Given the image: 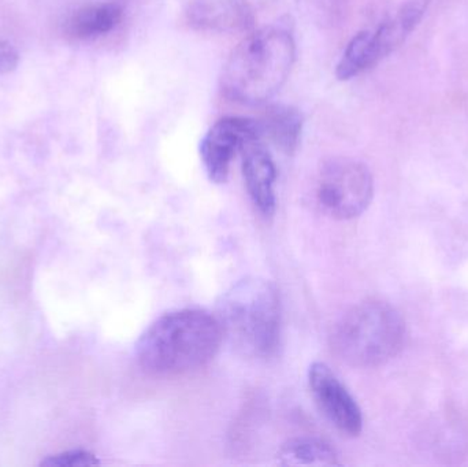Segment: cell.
I'll return each mask as SVG.
<instances>
[{
    "label": "cell",
    "instance_id": "6da1fadb",
    "mask_svg": "<svg viewBox=\"0 0 468 467\" xmlns=\"http://www.w3.org/2000/svg\"><path fill=\"white\" fill-rule=\"evenodd\" d=\"M222 339L216 315L205 310H176L154 321L140 336L137 362L154 377H180L213 361Z\"/></svg>",
    "mask_w": 468,
    "mask_h": 467
},
{
    "label": "cell",
    "instance_id": "9a60e30c",
    "mask_svg": "<svg viewBox=\"0 0 468 467\" xmlns=\"http://www.w3.org/2000/svg\"><path fill=\"white\" fill-rule=\"evenodd\" d=\"M99 465V460L90 452L84 450H74V451L63 452L47 458L41 462V466L48 467H84Z\"/></svg>",
    "mask_w": 468,
    "mask_h": 467
},
{
    "label": "cell",
    "instance_id": "e0dca14e",
    "mask_svg": "<svg viewBox=\"0 0 468 467\" xmlns=\"http://www.w3.org/2000/svg\"><path fill=\"white\" fill-rule=\"evenodd\" d=\"M319 2H321V3H322V0H319ZM324 2H327V0H324Z\"/></svg>",
    "mask_w": 468,
    "mask_h": 467
},
{
    "label": "cell",
    "instance_id": "ba28073f",
    "mask_svg": "<svg viewBox=\"0 0 468 467\" xmlns=\"http://www.w3.org/2000/svg\"><path fill=\"white\" fill-rule=\"evenodd\" d=\"M267 0H186L184 16L194 29L203 32H247L255 24L256 11Z\"/></svg>",
    "mask_w": 468,
    "mask_h": 467
},
{
    "label": "cell",
    "instance_id": "2e32d148",
    "mask_svg": "<svg viewBox=\"0 0 468 467\" xmlns=\"http://www.w3.org/2000/svg\"><path fill=\"white\" fill-rule=\"evenodd\" d=\"M18 62V51L8 41L0 40V76L16 70Z\"/></svg>",
    "mask_w": 468,
    "mask_h": 467
},
{
    "label": "cell",
    "instance_id": "5b68a950",
    "mask_svg": "<svg viewBox=\"0 0 468 467\" xmlns=\"http://www.w3.org/2000/svg\"><path fill=\"white\" fill-rule=\"evenodd\" d=\"M315 196L322 210L335 219L362 216L374 196L370 169L356 159L330 158L319 167Z\"/></svg>",
    "mask_w": 468,
    "mask_h": 467
},
{
    "label": "cell",
    "instance_id": "4fadbf2b",
    "mask_svg": "<svg viewBox=\"0 0 468 467\" xmlns=\"http://www.w3.org/2000/svg\"><path fill=\"white\" fill-rule=\"evenodd\" d=\"M278 463L285 466H335L337 452L321 439L296 438L286 441L277 455Z\"/></svg>",
    "mask_w": 468,
    "mask_h": 467
},
{
    "label": "cell",
    "instance_id": "3957f363",
    "mask_svg": "<svg viewBox=\"0 0 468 467\" xmlns=\"http://www.w3.org/2000/svg\"><path fill=\"white\" fill-rule=\"evenodd\" d=\"M222 334L244 356L270 358L281 334L280 295L274 284L247 277L233 284L217 304Z\"/></svg>",
    "mask_w": 468,
    "mask_h": 467
},
{
    "label": "cell",
    "instance_id": "8fae6325",
    "mask_svg": "<svg viewBox=\"0 0 468 467\" xmlns=\"http://www.w3.org/2000/svg\"><path fill=\"white\" fill-rule=\"evenodd\" d=\"M259 122L263 137H267L278 150L286 155L296 153L304 123L299 109L289 104H271Z\"/></svg>",
    "mask_w": 468,
    "mask_h": 467
},
{
    "label": "cell",
    "instance_id": "52a82bcc",
    "mask_svg": "<svg viewBox=\"0 0 468 467\" xmlns=\"http://www.w3.org/2000/svg\"><path fill=\"white\" fill-rule=\"evenodd\" d=\"M308 386L321 413L344 435L359 436L363 416L348 389L324 362H315L308 370Z\"/></svg>",
    "mask_w": 468,
    "mask_h": 467
},
{
    "label": "cell",
    "instance_id": "30bf717a",
    "mask_svg": "<svg viewBox=\"0 0 468 467\" xmlns=\"http://www.w3.org/2000/svg\"><path fill=\"white\" fill-rule=\"evenodd\" d=\"M431 0H407L395 16L373 30L374 43L381 60L399 48L417 29L431 5Z\"/></svg>",
    "mask_w": 468,
    "mask_h": 467
},
{
    "label": "cell",
    "instance_id": "7a4b0ae2",
    "mask_svg": "<svg viewBox=\"0 0 468 467\" xmlns=\"http://www.w3.org/2000/svg\"><path fill=\"white\" fill-rule=\"evenodd\" d=\"M294 59L296 44L289 30L261 27L248 35L225 63L222 93L237 103H266L285 84Z\"/></svg>",
    "mask_w": 468,
    "mask_h": 467
},
{
    "label": "cell",
    "instance_id": "277c9868",
    "mask_svg": "<svg viewBox=\"0 0 468 467\" xmlns=\"http://www.w3.org/2000/svg\"><path fill=\"white\" fill-rule=\"evenodd\" d=\"M406 339V323L387 302H360L335 324L332 350L344 364L370 369L395 358Z\"/></svg>",
    "mask_w": 468,
    "mask_h": 467
},
{
    "label": "cell",
    "instance_id": "5bb4252c",
    "mask_svg": "<svg viewBox=\"0 0 468 467\" xmlns=\"http://www.w3.org/2000/svg\"><path fill=\"white\" fill-rule=\"evenodd\" d=\"M379 60L381 58L374 43L373 30H362L346 46L335 68V77L341 81H346L373 68Z\"/></svg>",
    "mask_w": 468,
    "mask_h": 467
},
{
    "label": "cell",
    "instance_id": "9c48e42d",
    "mask_svg": "<svg viewBox=\"0 0 468 467\" xmlns=\"http://www.w3.org/2000/svg\"><path fill=\"white\" fill-rule=\"evenodd\" d=\"M242 154V175L248 195L253 206L263 217H271L275 211V180L277 169L269 151L261 140L244 143L239 148Z\"/></svg>",
    "mask_w": 468,
    "mask_h": 467
},
{
    "label": "cell",
    "instance_id": "7c38bea8",
    "mask_svg": "<svg viewBox=\"0 0 468 467\" xmlns=\"http://www.w3.org/2000/svg\"><path fill=\"white\" fill-rule=\"evenodd\" d=\"M122 18L123 8L118 3L87 5L69 19L68 32L80 40H90L112 32Z\"/></svg>",
    "mask_w": 468,
    "mask_h": 467
},
{
    "label": "cell",
    "instance_id": "8992f818",
    "mask_svg": "<svg viewBox=\"0 0 468 467\" xmlns=\"http://www.w3.org/2000/svg\"><path fill=\"white\" fill-rule=\"evenodd\" d=\"M263 139L259 121L225 117L217 121L200 142V158L208 177L216 184L228 180L234 154L244 143Z\"/></svg>",
    "mask_w": 468,
    "mask_h": 467
}]
</instances>
